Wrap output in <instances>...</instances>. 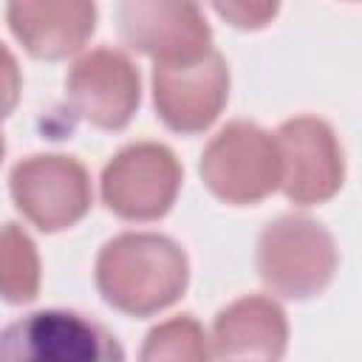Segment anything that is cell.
<instances>
[{
  "instance_id": "cell-16",
  "label": "cell",
  "mask_w": 362,
  "mask_h": 362,
  "mask_svg": "<svg viewBox=\"0 0 362 362\" xmlns=\"http://www.w3.org/2000/svg\"><path fill=\"white\" fill-rule=\"evenodd\" d=\"M20 85H23L20 65H17L14 54L0 42V119H6L17 107V102H20Z\"/></svg>"
},
{
  "instance_id": "cell-12",
  "label": "cell",
  "mask_w": 362,
  "mask_h": 362,
  "mask_svg": "<svg viewBox=\"0 0 362 362\" xmlns=\"http://www.w3.org/2000/svg\"><path fill=\"white\" fill-rule=\"evenodd\" d=\"M286 345L283 308L269 297H240L215 317L209 351L218 359H280Z\"/></svg>"
},
{
  "instance_id": "cell-3",
  "label": "cell",
  "mask_w": 362,
  "mask_h": 362,
  "mask_svg": "<svg viewBox=\"0 0 362 362\" xmlns=\"http://www.w3.org/2000/svg\"><path fill=\"white\" fill-rule=\"evenodd\" d=\"M124 359L116 337L96 320L45 308L0 331V362H110Z\"/></svg>"
},
{
  "instance_id": "cell-8",
  "label": "cell",
  "mask_w": 362,
  "mask_h": 362,
  "mask_svg": "<svg viewBox=\"0 0 362 362\" xmlns=\"http://www.w3.org/2000/svg\"><path fill=\"white\" fill-rule=\"evenodd\" d=\"M274 139L280 150V187L288 201L311 206L339 192L345 161L331 124L317 116H297L283 122Z\"/></svg>"
},
{
  "instance_id": "cell-9",
  "label": "cell",
  "mask_w": 362,
  "mask_h": 362,
  "mask_svg": "<svg viewBox=\"0 0 362 362\" xmlns=\"http://www.w3.org/2000/svg\"><path fill=\"white\" fill-rule=\"evenodd\" d=\"M229 96V68L218 51L192 62L153 68V102L161 122L184 136L204 133Z\"/></svg>"
},
{
  "instance_id": "cell-17",
  "label": "cell",
  "mask_w": 362,
  "mask_h": 362,
  "mask_svg": "<svg viewBox=\"0 0 362 362\" xmlns=\"http://www.w3.org/2000/svg\"><path fill=\"white\" fill-rule=\"evenodd\" d=\"M3 153H6V141H3V136H0V161H3Z\"/></svg>"
},
{
  "instance_id": "cell-7",
  "label": "cell",
  "mask_w": 362,
  "mask_h": 362,
  "mask_svg": "<svg viewBox=\"0 0 362 362\" xmlns=\"http://www.w3.org/2000/svg\"><path fill=\"white\" fill-rule=\"evenodd\" d=\"M14 206L42 232L74 226L90 209L88 170L71 156H31L11 170Z\"/></svg>"
},
{
  "instance_id": "cell-2",
  "label": "cell",
  "mask_w": 362,
  "mask_h": 362,
  "mask_svg": "<svg viewBox=\"0 0 362 362\" xmlns=\"http://www.w3.org/2000/svg\"><path fill=\"white\" fill-rule=\"evenodd\" d=\"M257 269L274 294L288 300L314 297L337 272L334 238L305 215H283L260 232Z\"/></svg>"
},
{
  "instance_id": "cell-4",
  "label": "cell",
  "mask_w": 362,
  "mask_h": 362,
  "mask_svg": "<svg viewBox=\"0 0 362 362\" xmlns=\"http://www.w3.org/2000/svg\"><path fill=\"white\" fill-rule=\"evenodd\" d=\"M201 178L226 204H257L280 187L277 139L252 122H229L201 156Z\"/></svg>"
},
{
  "instance_id": "cell-6",
  "label": "cell",
  "mask_w": 362,
  "mask_h": 362,
  "mask_svg": "<svg viewBox=\"0 0 362 362\" xmlns=\"http://www.w3.org/2000/svg\"><path fill=\"white\" fill-rule=\"evenodd\" d=\"M119 31L127 48L156 65L192 62L212 51V31L198 0H122Z\"/></svg>"
},
{
  "instance_id": "cell-10",
  "label": "cell",
  "mask_w": 362,
  "mask_h": 362,
  "mask_svg": "<svg viewBox=\"0 0 362 362\" xmlns=\"http://www.w3.org/2000/svg\"><path fill=\"white\" fill-rule=\"evenodd\" d=\"M65 90L74 113L102 130L124 127L141 102L139 71L116 48H96L79 57L68 71Z\"/></svg>"
},
{
  "instance_id": "cell-1",
  "label": "cell",
  "mask_w": 362,
  "mask_h": 362,
  "mask_svg": "<svg viewBox=\"0 0 362 362\" xmlns=\"http://www.w3.org/2000/svg\"><path fill=\"white\" fill-rule=\"evenodd\" d=\"M189 280L187 255L156 232H122L96 257V286L116 311L150 317L173 305Z\"/></svg>"
},
{
  "instance_id": "cell-11",
  "label": "cell",
  "mask_w": 362,
  "mask_h": 362,
  "mask_svg": "<svg viewBox=\"0 0 362 362\" xmlns=\"http://www.w3.org/2000/svg\"><path fill=\"white\" fill-rule=\"evenodd\" d=\"M8 28L37 59L76 54L96 28L93 0H8Z\"/></svg>"
},
{
  "instance_id": "cell-14",
  "label": "cell",
  "mask_w": 362,
  "mask_h": 362,
  "mask_svg": "<svg viewBox=\"0 0 362 362\" xmlns=\"http://www.w3.org/2000/svg\"><path fill=\"white\" fill-rule=\"evenodd\" d=\"M206 356H212L209 342H206V334H204L201 322L192 320L189 314L156 325L147 334L144 348H141V359L144 362H164V359H173V362H178V359L198 362V359H206Z\"/></svg>"
},
{
  "instance_id": "cell-13",
  "label": "cell",
  "mask_w": 362,
  "mask_h": 362,
  "mask_svg": "<svg viewBox=\"0 0 362 362\" xmlns=\"http://www.w3.org/2000/svg\"><path fill=\"white\" fill-rule=\"evenodd\" d=\"M40 291V257L28 232L17 223L0 226V297L6 303H31Z\"/></svg>"
},
{
  "instance_id": "cell-15",
  "label": "cell",
  "mask_w": 362,
  "mask_h": 362,
  "mask_svg": "<svg viewBox=\"0 0 362 362\" xmlns=\"http://www.w3.org/2000/svg\"><path fill=\"white\" fill-rule=\"evenodd\" d=\"M212 8L235 28L255 31L274 20L280 0H209Z\"/></svg>"
},
{
  "instance_id": "cell-5",
  "label": "cell",
  "mask_w": 362,
  "mask_h": 362,
  "mask_svg": "<svg viewBox=\"0 0 362 362\" xmlns=\"http://www.w3.org/2000/svg\"><path fill=\"white\" fill-rule=\"evenodd\" d=\"M181 187L175 153L158 141L119 150L102 170V201L124 221H156L170 212Z\"/></svg>"
}]
</instances>
